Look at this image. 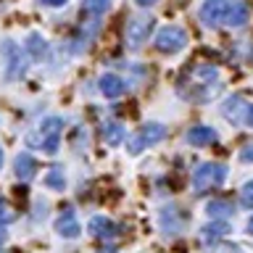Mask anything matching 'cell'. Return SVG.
I'll use <instances>...</instances> for the list:
<instances>
[{
  "instance_id": "obj_24",
  "label": "cell",
  "mask_w": 253,
  "mask_h": 253,
  "mask_svg": "<svg viewBox=\"0 0 253 253\" xmlns=\"http://www.w3.org/2000/svg\"><path fill=\"white\" fill-rule=\"evenodd\" d=\"M134 3H137L140 8H148V5H156L158 0H134Z\"/></svg>"
},
{
  "instance_id": "obj_25",
  "label": "cell",
  "mask_w": 253,
  "mask_h": 253,
  "mask_svg": "<svg viewBox=\"0 0 253 253\" xmlns=\"http://www.w3.org/2000/svg\"><path fill=\"white\" fill-rule=\"evenodd\" d=\"M42 3H45V5H55V8H58V5H66V0H42Z\"/></svg>"
},
{
  "instance_id": "obj_3",
  "label": "cell",
  "mask_w": 253,
  "mask_h": 253,
  "mask_svg": "<svg viewBox=\"0 0 253 253\" xmlns=\"http://www.w3.org/2000/svg\"><path fill=\"white\" fill-rule=\"evenodd\" d=\"M224 179H227L224 164H203L193 174V187H195V193H209L211 187H219Z\"/></svg>"
},
{
  "instance_id": "obj_12",
  "label": "cell",
  "mask_w": 253,
  "mask_h": 253,
  "mask_svg": "<svg viewBox=\"0 0 253 253\" xmlns=\"http://www.w3.org/2000/svg\"><path fill=\"white\" fill-rule=\"evenodd\" d=\"M251 21V5L248 3H232L229 5V13H227V19L224 24L227 27H245V24Z\"/></svg>"
},
{
  "instance_id": "obj_29",
  "label": "cell",
  "mask_w": 253,
  "mask_h": 253,
  "mask_svg": "<svg viewBox=\"0 0 253 253\" xmlns=\"http://www.w3.org/2000/svg\"><path fill=\"white\" fill-rule=\"evenodd\" d=\"M0 166H3V148H0Z\"/></svg>"
},
{
  "instance_id": "obj_11",
  "label": "cell",
  "mask_w": 253,
  "mask_h": 253,
  "mask_svg": "<svg viewBox=\"0 0 253 253\" xmlns=\"http://www.w3.org/2000/svg\"><path fill=\"white\" fill-rule=\"evenodd\" d=\"M35 171H37V161L29 153H19L13 158V174L21 182H29L32 177H35Z\"/></svg>"
},
{
  "instance_id": "obj_7",
  "label": "cell",
  "mask_w": 253,
  "mask_h": 253,
  "mask_svg": "<svg viewBox=\"0 0 253 253\" xmlns=\"http://www.w3.org/2000/svg\"><path fill=\"white\" fill-rule=\"evenodd\" d=\"M248 111H251L248 103H245L243 98H237V95H232V98L224 100L221 114H224V119H229L232 124H243V122H248Z\"/></svg>"
},
{
  "instance_id": "obj_21",
  "label": "cell",
  "mask_w": 253,
  "mask_h": 253,
  "mask_svg": "<svg viewBox=\"0 0 253 253\" xmlns=\"http://www.w3.org/2000/svg\"><path fill=\"white\" fill-rule=\"evenodd\" d=\"M240 206L243 209H253V179L245 182L243 190H240Z\"/></svg>"
},
{
  "instance_id": "obj_4",
  "label": "cell",
  "mask_w": 253,
  "mask_h": 253,
  "mask_svg": "<svg viewBox=\"0 0 253 253\" xmlns=\"http://www.w3.org/2000/svg\"><path fill=\"white\" fill-rule=\"evenodd\" d=\"M156 50L158 53H166V55H174V53H179L182 47L187 45V32L182 29V27H174V24H169V27H164V29H158L156 32Z\"/></svg>"
},
{
  "instance_id": "obj_26",
  "label": "cell",
  "mask_w": 253,
  "mask_h": 253,
  "mask_svg": "<svg viewBox=\"0 0 253 253\" xmlns=\"http://www.w3.org/2000/svg\"><path fill=\"white\" fill-rule=\"evenodd\" d=\"M248 124L253 126V106H251V111H248Z\"/></svg>"
},
{
  "instance_id": "obj_15",
  "label": "cell",
  "mask_w": 253,
  "mask_h": 253,
  "mask_svg": "<svg viewBox=\"0 0 253 253\" xmlns=\"http://www.w3.org/2000/svg\"><path fill=\"white\" fill-rule=\"evenodd\" d=\"M27 53H29L35 61H42V58H45V53H47L45 37H42V35H37V32H32L29 40H27Z\"/></svg>"
},
{
  "instance_id": "obj_2",
  "label": "cell",
  "mask_w": 253,
  "mask_h": 253,
  "mask_svg": "<svg viewBox=\"0 0 253 253\" xmlns=\"http://www.w3.org/2000/svg\"><path fill=\"white\" fill-rule=\"evenodd\" d=\"M164 137H166V126L158 124V122H150V124H145V126H140V129L134 132L129 140H126V150H129L132 156H137V153H142L145 148L156 145V142H161Z\"/></svg>"
},
{
  "instance_id": "obj_8",
  "label": "cell",
  "mask_w": 253,
  "mask_h": 253,
  "mask_svg": "<svg viewBox=\"0 0 253 253\" xmlns=\"http://www.w3.org/2000/svg\"><path fill=\"white\" fill-rule=\"evenodd\" d=\"M87 229H90L92 237H98V240H114V237L119 235L116 224L106 216H92L90 224H87Z\"/></svg>"
},
{
  "instance_id": "obj_1",
  "label": "cell",
  "mask_w": 253,
  "mask_h": 253,
  "mask_svg": "<svg viewBox=\"0 0 253 253\" xmlns=\"http://www.w3.org/2000/svg\"><path fill=\"white\" fill-rule=\"evenodd\" d=\"M61 134H63V119L47 116L37 124L35 132L27 134V145L40 148V150H45V153H55L61 145Z\"/></svg>"
},
{
  "instance_id": "obj_16",
  "label": "cell",
  "mask_w": 253,
  "mask_h": 253,
  "mask_svg": "<svg viewBox=\"0 0 253 253\" xmlns=\"http://www.w3.org/2000/svg\"><path fill=\"white\" fill-rule=\"evenodd\" d=\"M206 211H209L211 219H229L235 213V206L229 201H211L209 206H206Z\"/></svg>"
},
{
  "instance_id": "obj_28",
  "label": "cell",
  "mask_w": 253,
  "mask_h": 253,
  "mask_svg": "<svg viewBox=\"0 0 253 253\" xmlns=\"http://www.w3.org/2000/svg\"><path fill=\"white\" fill-rule=\"evenodd\" d=\"M248 232H251V235H253V216H251V219H248Z\"/></svg>"
},
{
  "instance_id": "obj_10",
  "label": "cell",
  "mask_w": 253,
  "mask_h": 253,
  "mask_svg": "<svg viewBox=\"0 0 253 253\" xmlns=\"http://www.w3.org/2000/svg\"><path fill=\"white\" fill-rule=\"evenodd\" d=\"M98 87H100V92L106 95V98H122V95L126 92V82L119 74H103Z\"/></svg>"
},
{
  "instance_id": "obj_18",
  "label": "cell",
  "mask_w": 253,
  "mask_h": 253,
  "mask_svg": "<svg viewBox=\"0 0 253 253\" xmlns=\"http://www.w3.org/2000/svg\"><path fill=\"white\" fill-rule=\"evenodd\" d=\"M45 185L50 187V190H63V185H66V177H63V169H61V166H53V169L45 174Z\"/></svg>"
},
{
  "instance_id": "obj_14",
  "label": "cell",
  "mask_w": 253,
  "mask_h": 253,
  "mask_svg": "<svg viewBox=\"0 0 253 253\" xmlns=\"http://www.w3.org/2000/svg\"><path fill=\"white\" fill-rule=\"evenodd\" d=\"M55 227H58V232L63 237H77L79 232H82V227H79V221L74 219V211H71V209L63 211V216L58 219V224H55Z\"/></svg>"
},
{
  "instance_id": "obj_20",
  "label": "cell",
  "mask_w": 253,
  "mask_h": 253,
  "mask_svg": "<svg viewBox=\"0 0 253 253\" xmlns=\"http://www.w3.org/2000/svg\"><path fill=\"white\" fill-rule=\"evenodd\" d=\"M203 232H206V240H219V237H224L229 232V227L227 221H216V224H209Z\"/></svg>"
},
{
  "instance_id": "obj_17",
  "label": "cell",
  "mask_w": 253,
  "mask_h": 253,
  "mask_svg": "<svg viewBox=\"0 0 253 253\" xmlns=\"http://www.w3.org/2000/svg\"><path fill=\"white\" fill-rule=\"evenodd\" d=\"M103 137H106L108 145H122L124 140V126L119 122H106V126H103Z\"/></svg>"
},
{
  "instance_id": "obj_27",
  "label": "cell",
  "mask_w": 253,
  "mask_h": 253,
  "mask_svg": "<svg viewBox=\"0 0 253 253\" xmlns=\"http://www.w3.org/2000/svg\"><path fill=\"white\" fill-rule=\"evenodd\" d=\"M5 240V229H3V224H0V243Z\"/></svg>"
},
{
  "instance_id": "obj_5",
  "label": "cell",
  "mask_w": 253,
  "mask_h": 253,
  "mask_svg": "<svg viewBox=\"0 0 253 253\" xmlns=\"http://www.w3.org/2000/svg\"><path fill=\"white\" fill-rule=\"evenodd\" d=\"M153 29H156V19H153V16H134V19H129V24H126V29H124L126 45L137 50L140 45L148 42V37L153 35Z\"/></svg>"
},
{
  "instance_id": "obj_9",
  "label": "cell",
  "mask_w": 253,
  "mask_h": 253,
  "mask_svg": "<svg viewBox=\"0 0 253 253\" xmlns=\"http://www.w3.org/2000/svg\"><path fill=\"white\" fill-rule=\"evenodd\" d=\"M3 55L8 61V77H21L24 74V55H21V47L13 45V42H5L3 45Z\"/></svg>"
},
{
  "instance_id": "obj_13",
  "label": "cell",
  "mask_w": 253,
  "mask_h": 253,
  "mask_svg": "<svg viewBox=\"0 0 253 253\" xmlns=\"http://www.w3.org/2000/svg\"><path fill=\"white\" fill-rule=\"evenodd\" d=\"M219 134L216 129H211V126H193V129L187 132V142L195 148H203V145H211V142H216Z\"/></svg>"
},
{
  "instance_id": "obj_6",
  "label": "cell",
  "mask_w": 253,
  "mask_h": 253,
  "mask_svg": "<svg viewBox=\"0 0 253 253\" xmlns=\"http://www.w3.org/2000/svg\"><path fill=\"white\" fill-rule=\"evenodd\" d=\"M229 5H232V0H203L198 16H201V21L206 27H219V24H224V19H227Z\"/></svg>"
},
{
  "instance_id": "obj_19",
  "label": "cell",
  "mask_w": 253,
  "mask_h": 253,
  "mask_svg": "<svg viewBox=\"0 0 253 253\" xmlns=\"http://www.w3.org/2000/svg\"><path fill=\"white\" fill-rule=\"evenodd\" d=\"M82 8H84V13L103 16L111 8V0H82Z\"/></svg>"
},
{
  "instance_id": "obj_23",
  "label": "cell",
  "mask_w": 253,
  "mask_h": 253,
  "mask_svg": "<svg viewBox=\"0 0 253 253\" xmlns=\"http://www.w3.org/2000/svg\"><path fill=\"white\" fill-rule=\"evenodd\" d=\"M240 158H243V161H248V164H253V145H245L240 150Z\"/></svg>"
},
{
  "instance_id": "obj_22",
  "label": "cell",
  "mask_w": 253,
  "mask_h": 253,
  "mask_svg": "<svg viewBox=\"0 0 253 253\" xmlns=\"http://www.w3.org/2000/svg\"><path fill=\"white\" fill-rule=\"evenodd\" d=\"M11 221H16V211L8 203L0 201V224H11Z\"/></svg>"
}]
</instances>
